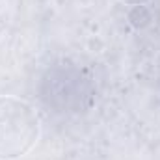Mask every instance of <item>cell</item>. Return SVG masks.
I'll return each mask as SVG.
<instances>
[{"label": "cell", "mask_w": 160, "mask_h": 160, "mask_svg": "<svg viewBox=\"0 0 160 160\" xmlns=\"http://www.w3.org/2000/svg\"><path fill=\"white\" fill-rule=\"evenodd\" d=\"M41 136V119L36 108L13 95H0V160L28 155Z\"/></svg>", "instance_id": "cell-1"}, {"label": "cell", "mask_w": 160, "mask_h": 160, "mask_svg": "<svg viewBox=\"0 0 160 160\" xmlns=\"http://www.w3.org/2000/svg\"><path fill=\"white\" fill-rule=\"evenodd\" d=\"M121 2H125V4H132V6H142V4H145L147 0H121Z\"/></svg>", "instance_id": "cell-2"}]
</instances>
